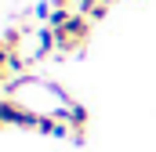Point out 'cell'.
Masks as SVG:
<instances>
[{"label": "cell", "instance_id": "4", "mask_svg": "<svg viewBox=\"0 0 156 152\" xmlns=\"http://www.w3.org/2000/svg\"><path fill=\"white\" fill-rule=\"evenodd\" d=\"M109 7H113V0H76V11H80V15H87L91 22H94V18H105Z\"/></svg>", "mask_w": 156, "mask_h": 152}, {"label": "cell", "instance_id": "1", "mask_svg": "<svg viewBox=\"0 0 156 152\" xmlns=\"http://www.w3.org/2000/svg\"><path fill=\"white\" fill-rule=\"evenodd\" d=\"M51 29H55V36H58V54H73V51H83L87 40H91V18L80 15V11L55 7Z\"/></svg>", "mask_w": 156, "mask_h": 152}, {"label": "cell", "instance_id": "6", "mask_svg": "<svg viewBox=\"0 0 156 152\" xmlns=\"http://www.w3.org/2000/svg\"><path fill=\"white\" fill-rule=\"evenodd\" d=\"M51 4H55V7H66V11H69V4L76 7V0H51Z\"/></svg>", "mask_w": 156, "mask_h": 152}, {"label": "cell", "instance_id": "3", "mask_svg": "<svg viewBox=\"0 0 156 152\" xmlns=\"http://www.w3.org/2000/svg\"><path fill=\"white\" fill-rule=\"evenodd\" d=\"M58 51V36H55V29L47 26V29H40L37 33V47H33V58L37 62H44V58H51Z\"/></svg>", "mask_w": 156, "mask_h": 152}, {"label": "cell", "instance_id": "5", "mask_svg": "<svg viewBox=\"0 0 156 152\" xmlns=\"http://www.w3.org/2000/svg\"><path fill=\"white\" fill-rule=\"evenodd\" d=\"M18 43H22V33L18 29H7V36L0 43V54H18Z\"/></svg>", "mask_w": 156, "mask_h": 152}, {"label": "cell", "instance_id": "2", "mask_svg": "<svg viewBox=\"0 0 156 152\" xmlns=\"http://www.w3.org/2000/svg\"><path fill=\"white\" fill-rule=\"evenodd\" d=\"M66 123H69V130H73V141H83L87 138V123H91V116H87V109L83 105H69V116H66Z\"/></svg>", "mask_w": 156, "mask_h": 152}]
</instances>
